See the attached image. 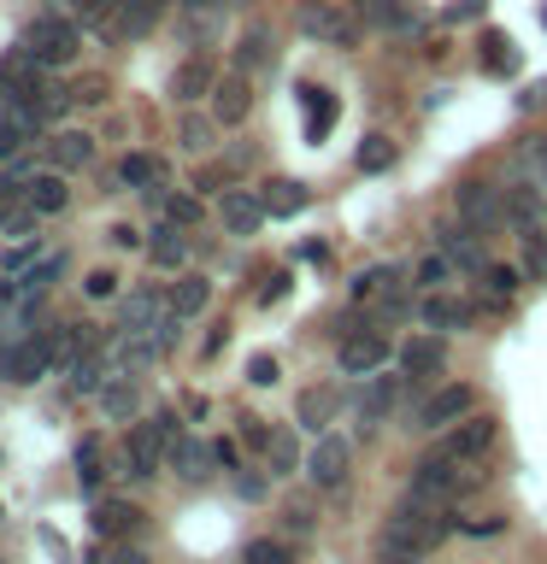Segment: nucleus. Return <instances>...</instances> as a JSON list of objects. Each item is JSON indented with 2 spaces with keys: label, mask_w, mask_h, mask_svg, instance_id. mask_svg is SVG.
<instances>
[{
  "label": "nucleus",
  "mask_w": 547,
  "mask_h": 564,
  "mask_svg": "<svg viewBox=\"0 0 547 564\" xmlns=\"http://www.w3.org/2000/svg\"><path fill=\"white\" fill-rule=\"evenodd\" d=\"M448 529H453L448 506L423 500V494H406V500L388 511V523H383V558H423Z\"/></svg>",
  "instance_id": "f257e3e1"
},
{
  "label": "nucleus",
  "mask_w": 547,
  "mask_h": 564,
  "mask_svg": "<svg viewBox=\"0 0 547 564\" xmlns=\"http://www.w3.org/2000/svg\"><path fill=\"white\" fill-rule=\"evenodd\" d=\"M176 435H183L176 430V412H153L148 423H136L130 441H124V465H130L136 482H153V476L165 470V453H171Z\"/></svg>",
  "instance_id": "f03ea898"
},
{
  "label": "nucleus",
  "mask_w": 547,
  "mask_h": 564,
  "mask_svg": "<svg viewBox=\"0 0 547 564\" xmlns=\"http://www.w3.org/2000/svg\"><path fill=\"white\" fill-rule=\"evenodd\" d=\"M60 365V329H30V335H18V341L0 347V377L7 382H42L47 370Z\"/></svg>",
  "instance_id": "7ed1b4c3"
},
{
  "label": "nucleus",
  "mask_w": 547,
  "mask_h": 564,
  "mask_svg": "<svg viewBox=\"0 0 547 564\" xmlns=\"http://www.w3.org/2000/svg\"><path fill=\"white\" fill-rule=\"evenodd\" d=\"M294 30L312 35V42H324V47H360V35H365L360 12H347L342 0H300Z\"/></svg>",
  "instance_id": "20e7f679"
},
{
  "label": "nucleus",
  "mask_w": 547,
  "mask_h": 564,
  "mask_svg": "<svg viewBox=\"0 0 547 564\" xmlns=\"http://www.w3.org/2000/svg\"><path fill=\"white\" fill-rule=\"evenodd\" d=\"M24 47H30L47 70H60V65H77L83 30L71 24V18H60V12H42V18H35V24L24 30Z\"/></svg>",
  "instance_id": "39448f33"
},
{
  "label": "nucleus",
  "mask_w": 547,
  "mask_h": 564,
  "mask_svg": "<svg viewBox=\"0 0 547 564\" xmlns=\"http://www.w3.org/2000/svg\"><path fill=\"white\" fill-rule=\"evenodd\" d=\"M412 494H423V500H459V494H465V470H459V458L453 453H423L418 465H412Z\"/></svg>",
  "instance_id": "423d86ee"
},
{
  "label": "nucleus",
  "mask_w": 547,
  "mask_h": 564,
  "mask_svg": "<svg viewBox=\"0 0 547 564\" xmlns=\"http://www.w3.org/2000/svg\"><path fill=\"white\" fill-rule=\"evenodd\" d=\"M459 218H465L471 236H494V229L506 224V200L494 183H465L459 188Z\"/></svg>",
  "instance_id": "0eeeda50"
},
{
  "label": "nucleus",
  "mask_w": 547,
  "mask_h": 564,
  "mask_svg": "<svg viewBox=\"0 0 547 564\" xmlns=\"http://www.w3.org/2000/svg\"><path fill=\"white\" fill-rule=\"evenodd\" d=\"M35 135H42V112L24 106V100H12L7 88H0V159H18Z\"/></svg>",
  "instance_id": "6e6552de"
},
{
  "label": "nucleus",
  "mask_w": 547,
  "mask_h": 564,
  "mask_svg": "<svg viewBox=\"0 0 547 564\" xmlns=\"http://www.w3.org/2000/svg\"><path fill=\"white\" fill-rule=\"evenodd\" d=\"M471 412H476V388L448 382V388H436V394L423 400L418 423H423V430H453V423H459V417H471Z\"/></svg>",
  "instance_id": "1a4fd4ad"
},
{
  "label": "nucleus",
  "mask_w": 547,
  "mask_h": 564,
  "mask_svg": "<svg viewBox=\"0 0 547 564\" xmlns=\"http://www.w3.org/2000/svg\"><path fill=\"white\" fill-rule=\"evenodd\" d=\"M388 365V335L383 329H353L342 341V377H371Z\"/></svg>",
  "instance_id": "9d476101"
},
{
  "label": "nucleus",
  "mask_w": 547,
  "mask_h": 564,
  "mask_svg": "<svg viewBox=\"0 0 547 564\" xmlns=\"http://www.w3.org/2000/svg\"><path fill=\"white\" fill-rule=\"evenodd\" d=\"M494 447V423L489 417H459L453 423V430H441V453H453L459 458V465H471V458H483Z\"/></svg>",
  "instance_id": "9b49d317"
},
{
  "label": "nucleus",
  "mask_w": 547,
  "mask_h": 564,
  "mask_svg": "<svg viewBox=\"0 0 547 564\" xmlns=\"http://www.w3.org/2000/svg\"><path fill=\"white\" fill-rule=\"evenodd\" d=\"M347 458H353V447L342 435H318V447L307 453V476L318 488H342L347 482Z\"/></svg>",
  "instance_id": "f8f14e48"
},
{
  "label": "nucleus",
  "mask_w": 547,
  "mask_h": 564,
  "mask_svg": "<svg viewBox=\"0 0 547 564\" xmlns=\"http://www.w3.org/2000/svg\"><path fill=\"white\" fill-rule=\"evenodd\" d=\"M159 12H165V0H118L100 35H112V42H136V35H148L159 24Z\"/></svg>",
  "instance_id": "ddd939ff"
},
{
  "label": "nucleus",
  "mask_w": 547,
  "mask_h": 564,
  "mask_svg": "<svg viewBox=\"0 0 547 564\" xmlns=\"http://www.w3.org/2000/svg\"><path fill=\"white\" fill-rule=\"evenodd\" d=\"M18 188H24V206H35L42 218H53V212H65V206H71L65 171H53V165H47V171H30Z\"/></svg>",
  "instance_id": "4468645a"
},
{
  "label": "nucleus",
  "mask_w": 547,
  "mask_h": 564,
  "mask_svg": "<svg viewBox=\"0 0 547 564\" xmlns=\"http://www.w3.org/2000/svg\"><path fill=\"white\" fill-rule=\"evenodd\" d=\"M218 218H224V229L229 236H254V229L271 218L265 212V200L259 194H247V188H224V200H218Z\"/></svg>",
  "instance_id": "2eb2a0df"
},
{
  "label": "nucleus",
  "mask_w": 547,
  "mask_h": 564,
  "mask_svg": "<svg viewBox=\"0 0 547 564\" xmlns=\"http://www.w3.org/2000/svg\"><path fill=\"white\" fill-rule=\"evenodd\" d=\"M212 88H218V70H212V59H201V53H194V59H183V65L171 70V100H176V106L206 100Z\"/></svg>",
  "instance_id": "dca6fc26"
},
{
  "label": "nucleus",
  "mask_w": 547,
  "mask_h": 564,
  "mask_svg": "<svg viewBox=\"0 0 547 564\" xmlns=\"http://www.w3.org/2000/svg\"><path fill=\"white\" fill-rule=\"evenodd\" d=\"M360 12L388 35H418L423 30V12L412 7V0H360Z\"/></svg>",
  "instance_id": "f3484780"
},
{
  "label": "nucleus",
  "mask_w": 547,
  "mask_h": 564,
  "mask_svg": "<svg viewBox=\"0 0 547 564\" xmlns=\"http://www.w3.org/2000/svg\"><path fill=\"white\" fill-rule=\"evenodd\" d=\"M400 370L406 377H441V370H448V341H441V335H412V341L400 347Z\"/></svg>",
  "instance_id": "a211bd4d"
},
{
  "label": "nucleus",
  "mask_w": 547,
  "mask_h": 564,
  "mask_svg": "<svg viewBox=\"0 0 547 564\" xmlns=\"http://www.w3.org/2000/svg\"><path fill=\"white\" fill-rule=\"evenodd\" d=\"M47 165L65 171V176L83 171V165H95V135H88V130H60L47 141Z\"/></svg>",
  "instance_id": "6ab92c4d"
},
{
  "label": "nucleus",
  "mask_w": 547,
  "mask_h": 564,
  "mask_svg": "<svg viewBox=\"0 0 547 564\" xmlns=\"http://www.w3.org/2000/svg\"><path fill=\"white\" fill-rule=\"evenodd\" d=\"M247 106H254V88H247V77L236 70V77H224L218 88H212V123H242L247 118Z\"/></svg>",
  "instance_id": "aec40b11"
},
{
  "label": "nucleus",
  "mask_w": 547,
  "mask_h": 564,
  "mask_svg": "<svg viewBox=\"0 0 547 564\" xmlns=\"http://www.w3.org/2000/svg\"><path fill=\"white\" fill-rule=\"evenodd\" d=\"M148 259L159 264V271H183V259H189V236H183V224H159L153 236H148Z\"/></svg>",
  "instance_id": "412c9836"
},
{
  "label": "nucleus",
  "mask_w": 547,
  "mask_h": 564,
  "mask_svg": "<svg viewBox=\"0 0 547 564\" xmlns=\"http://www.w3.org/2000/svg\"><path fill=\"white\" fill-rule=\"evenodd\" d=\"M418 317H423V329H471V300H453V294H430L418 306Z\"/></svg>",
  "instance_id": "4be33fe9"
},
{
  "label": "nucleus",
  "mask_w": 547,
  "mask_h": 564,
  "mask_svg": "<svg viewBox=\"0 0 547 564\" xmlns=\"http://www.w3.org/2000/svg\"><path fill=\"white\" fill-rule=\"evenodd\" d=\"M342 412V388H307L294 405V417H300V430H312V435H324V423Z\"/></svg>",
  "instance_id": "5701e85b"
},
{
  "label": "nucleus",
  "mask_w": 547,
  "mask_h": 564,
  "mask_svg": "<svg viewBox=\"0 0 547 564\" xmlns=\"http://www.w3.org/2000/svg\"><path fill=\"white\" fill-rule=\"evenodd\" d=\"M212 458H218V453H212L206 441H194V435H176V441H171V453H165V465H176V476H183V482H201Z\"/></svg>",
  "instance_id": "b1692460"
},
{
  "label": "nucleus",
  "mask_w": 547,
  "mask_h": 564,
  "mask_svg": "<svg viewBox=\"0 0 547 564\" xmlns=\"http://www.w3.org/2000/svg\"><path fill=\"white\" fill-rule=\"evenodd\" d=\"M277 59V47H271V30L254 24V30H242V42H236V70L242 77H254V70H265Z\"/></svg>",
  "instance_id": "393cba45"
},
{
  "label": "nucleus",
  "mask_w": 547,
  "mask_h": 564,
  "mask_svg": "<svg viewBox=\"0 0 547 564\" xmlns=\"http://www.w3.org/2000/svg\"><path fill=\"white\" fill-rule=\"evenodd\" d=\"M118 183L153 194L159 183H165V159H153V153H124V159H118Z\"/></svg>",
  "instance_id": "a878e982"
},
{
  "label": "nucleus",
  "mask_w": 547,
  "mask_h": 564,
  "mask_svg": "<svg viewBox=\"0 0 547 564\" xmlns=\"http://www.w3.org/2000/svg\"><path fill=\"white\" fill-rule=\"evenodd\" d=\"M212 306V282L206 276H176L171 282V312L176 317H201Z\"/></svg>",
  "instance_id": "bb28decb"
},
{
  "label": "nucleus",
  "mask_w": 547,
  "mask_h": 564,
  "mask_svg": "<svg viewBox=\"0 0 547 564\" xmlns=\"http://www.w3.org/2000/svg\"><path fill=\"white\" fill-rule=\"evenodd\" d=\"M259 200H265V212H271V218H294V212L307 206V188L289 183V176H277V183H265Z\"/></svg>",
  "instance_id": "cd10ccee"
},
{
  "label": "nucleus",
  "mask_w": 547,
  "mask_h": 564,
  "mask_svg": "<svg viewBox=\"0 0 547 564\" xmlns=\"http://www.w3.org/2000/svg\"><path fill=\"white\" fill-rule=\"evenodd\" d=\"M395 400H400V382H371V394L360 400V423H365V430H377V423L395 412Z\"/></svg>",
  "instance_id": "c85d7f7f"
},
{
  "label": "nucleus",
  "mask_w": 547,
  "mask_h": 564,
  "mask_svg": "<svg viewBox=\"0 0 547 564\" xmlns=\"http://www.w3.org/2000/svg\"><path fill=\"white\" fill-rule=\"evenodd\" d=\"M65 370H71V388H77V394H100L106 388V359L100 352H77Z\"/></svg>",
  "instance_id": "c756f323"
},
{
  "label": "nucleus",
  "mask_w": 547,
  "mask_h": 564,
  "mask_svg": "<svg viewBox=\"0 0 547 564\" xmlns=\"http://www.w3.org/2000/svg\"><path fill=\"white\" fill-rule=\"evenodd\" d=\"M406 282V271L400 264H371V271L353 282V300H371V294H388V289H400Z\"/></svg>",
  "instance_id": "7c9ffc66"
},
{
  "label": "nucleus",
  "mask_w": 547,
  "mask_h": 564,
  "mask_svg": "<svg viewBox=\"0 0 547 564\" xmlns=\"http://www.w3.org/2000/svg\"><path fill=\"white\" fill-rule=\"evenodd\" d=\"M100 405H106V417H136L141 394H136V382H130V377H118V382H106V388H100Z\"/></svg>",
  "instance_id": "2f4dec72"
},
{
  "label": "nucleus",
  "mask_w": 547,
  "mask_h": 564,
  "mask_svg": "<svg viewBox=\"0 0 547 564\" xmlns=\"http://www.w3.org/2000/svg\"><path fill=\"white\" fill-rule=\"evenodd\" d=\"M136 523H141V511L124 506V500H106V506L95 511V529H100V535H130Z\"/></svg>",
  "instance_id": "473e14b6"
},
{
  "label": "nucleus",
  "mask_w": 547,
  "mask_h": 564,
  "mask_svg": "<svg viewBox=\"0 0 547 564\" xmlns=\"http://www.w3.org/2000/svg\"><path fill=\"white\" fill-rule=\"evenodd\" d=\"M35 259H42V236H12V241H7V253H0V271H12V276H18V271H30Z\"/></svg>",
  "instance_id": "72a5a7b5"
},
{
  "label": "nucleus",
  "mask_w": 547,
  "mask_h": 564,
  "mask_svg": "<svg viewBox=\"0 0 547 564\" xmlns=\"http://www.w3.org/2000/svg\"><path fill=\"white\" fill-rule=\"evenodd\" d=\"M265 458H271V470H277V476H289V470L300 465L294 435H289V430H271V441H265Z\"/></svg>",
  "instance_id": "f704fd0d"
},
{
  "label": "nucleus",
  "mask_w": 547,
  "mask_h": 564,
  "mask_svg": "<svg viewBox=\"0 0 547 564\" xmlns=\"http://www.w3.org/2000/svg\"><path fill=\"white\" fill-rule=\"evenodd\" d=\"M524 276H529V282L547 276V236H541V224L524 229Z\"/></svg>",
  "instance_id": "c9c22d12"
},
{
  "label": "nucleus",
  "mask_w": 547,
  "mask_h": 564,
  "mask_svg": "<svg viewBox=\"0 0 547 564\" xmlns=\"http://www.w3.org/2000/svg\"><path fill=\"white\" fill-rule=\"evenodd\" d=\"M300 100H307V130H312V135H324V130H330V118H335V100L324 95V88H300Z\"/></svg>",
  "instance_id": "e433bc0d"
},
{
  "label": "nucleus",
  "mask_w": 547,
  "mask_h": 564,
  "mask_svg": "<svg viewBox=\"0 0 547 564\" xmlns=\"http://www.w3.org/2000/svg\"><path fill=\"white\" fill-rule=\"evenodd\" d=\"M483 282H489L494 306H506V300L518 294V271H512V264H483Z\"/></svg>",
  "instance_id": "4c0bfd02"
},
{
  "label": "nucleus",
  "mask_w": 547,
  "mask_h": 564,
  "mask_svg": "<svg viewBox=\"0 0 547 564\" xmlns=\"http://www.w3.org/2000/svg\"><path fill=\"white\" fill-rule=\"evenodd\" d=\"M441 241H448V259H453V264H465V271H483V264H489V259H483V247H476L465 229H453V236H441Z\"/></svg>",
  "instance_id": "58836bf2"
},
{
  "label": "nucleus",
  "mask_w": 547,
  "mask_h": 564,
  "mask_svg": "<svg viewBox=\"0 0 547 564\" xmlns=\"http://www.w3.org/2000/svg\"><path fill=\"white\" fill-rule=\"evenodd\" d=\"M448 276H453V259H448V253H430V259L418 264V289H430V294H436Z\"/></svg>",
  "instance_id": "ea45409f"
},
{
  "label": "nucleus",
  "mask_w": 547,
  "mask_h": 564,
  "mask_svg": "<svg viewBox=\"0 0 547 564\" xmlns=\"http://www.w3.org/2000/svg\"><path fill=\"white\" fill-rule=\"evenodd\" d=\"M242 564H294V558H289V546H282V541H247Z\"/></svg>",
  "instance_id": "a19ab883"
},
{
  "label": "nucleus",
  "mask_w": 547,
  "mask_h": 564,
  "mask_svg": "<svg viewBox=\"0 0 547 564\" xmlns=\"http://www.w3.org/2000/svg\"><path fill=\"white\" fill-rule=\"evenodd\" d=\"M483 47H489V53H483L489 70H501V77H506V70H512V42H506L501 30H489V35H483Z\"/></svg>",
  "instance_id": "79ce46f5"
},
{
  "label": "nucleus",
  "mask_w": 547,
  "mask_h": 564,
  "mask_svg": "<svg viewBox=\"0 0 547 564\" xmlns=\"http://www.w3.org/2000/svg\"><path fill=\"white\" fill-rule=\"evenodd\" d=\"M165 218L171 224H201V200H194V194H171V200H165Z\"/></svg>",
  "instance_id": "37998d69"
},
{
  "label": "nucleus",
  "mask_w": 547,
  "mask_h": 564,
  "mask_svg": "<svg viewBox=\"0 0 547 564\" xmlns=\"http://www.w3.org/2000/svg\"><path fill=\"white\" fill-rule=\"evenodd\" d=\"M506 212H512V218H518L524 229H529V224H541V194H529V188H524V194H512V206H506Z\"/></svg>",
  "instance_id": "c03bdc74"
},
{
  "label": "nucleus",
  "mask_w": 547,
  "mask_h": 564,
  "mask_svg": "<svg viewBox=\"0 0 547 564\" xmlns=\"http://www.w3.org/2000/svg\"><path fill=\"white\" fill-rule=\"evenodd\" d=\"M183 148L189 153H206L212 148V123L206 118H183Z\"/></svg>",
  "instance_id": "a18cd8bd"
},
{
  "label": "nucleus",
  "mask_w": 547,
  "mask_h": 564,
  "mask_svg": "<svg viewBox=\"0 0 547 564\" xmlns=\"http://www.w3.org/2000/svg\"><path fill=\"white\" fill-rule=\"evenodd\" d=\"M388 159H395V153H388V141H383V135H365V148H360V165H365V171H383Z\"/></svg>",
  "instance_id": "49530a36"
},
{
  "label": "nucleus",
  "mask_w": 547,
  "mask_h": 564,
  "mask_svg": "<svg viewBox=\"0 0 547 564\" xmlns=\"http://www.w3.org/2000/svg\"><path fill=\"white\" fill-rule=\"evenodd\" d=\"M247 382H254V388H271V382H277V359H271V352L247 359Z\"/></svg>",
  "instance_id": "de8ad7c7"
},
{
  "label": "nucleus",
  "mask_w": 547,
  "mask_h": 564,
  "mask_svg": "<svg viewBox=\"0 0 547 564\" xmlns=\"http://www.w3.org/2000/svg\"><path fill=\"white\" fill-rule=\"evenodd\" d=\"M83 289H88V300H106V294H118V276L112 271H88Z\"/></svg>",
  "instance_id": "09e8293b"
},
{
  "label": "nucleus",
  "mask_w": 547,
  "mask_h": 564,
  "mask_svg": "<svg viewBox=\"0 0 547 564\" xmlns=\"http://www.w3.org/2000/svg\"><path fill=\"white\" fill-rule=\"evenodd\" d=\"M459 529H465V535H501V529H506V518H465Z\"/></svg>",
  "instance_id": "8fccbe9b"
},
{
  "label": "nucleus",
  "mask_w": 547,
  "mask_h": 564,
  "mask_svg": "<svg viewBox=\"0 0 547 564\" xmlns=\"http://www.w3.org/2000/svg\"><path fill=\"white\" fill-rule=\"evenodd\" d=\"M71 95H77V100H88V106H95V100H106V77H83L77 88H71Z\"/></svg>",
  "instance_id": "3c124183"
},
{
  "label": "nucleus",
  "mask_w": 547,
  "mask_h": 564,
  "mask_svg": "<svg viewBox=\"0 0 547 564\" xmlns=\"http://www.w3.org/2000/svg\"><path fill=\"white\" fill-rule=\"evenodd\" d=\"M236 488L247 494V500H259V494H265V476H236Z\"/></svg>",
  "instance_id": "603ef678"
},
{
  "label": "nucleus",
  "mask_w": 547,
  "mask_h": 564,
  "mask_svg": "<svg viewBox=\"0 0 547 564\" xmlns=\"http://www.w3.org/2000/svg\"><path fill=\"white\" fill-rule=\"evenodd\" d=\"M282 289H289V276H271V282H265V294H259V300L271 306V300H282Z\"/></svg>",
  "instance_id": "864d4df0"
},
{
  "label": "nucleus",
  "mask_w": 547,
  "mask_h": 564,
  "mask_svg": "<svg viewBox=\"0 0 547 564\" xmlns=\"http://www.w3.org/2000/svg\"><path fill=\"white\" fill-rule=\"evenodd\" d=\"M106 564H148V558H141V553H130V546H124V553H112Z\"/></svg>",
  "instance_id": "5fc2aeb1"
},
{
  "label": "nucleus",
  "mask_w": 547,
  "mask_h": 564,
  "mask_svg": "<svg viewBox=\"0 0 547 564\" xmlns=\"http://www.w3.org/2000/svg\"><path fill=\"white\" fill-rule=\"evenodd\" d=\"M12 212H18V206H12V188H0V224H7Z\"/></svg>",
  "instance_id": "6e6d98bb"
},
{
  "label": "nucleus",
  "mask_w": 547,
  "mask_h": 564,
  "mask_svg": "<svg viewBox=\"0 0 547 564\" xmlns=\"http://www.w3.org/2000/svg\"><path fill=\"white\" fill-rule=\"evenodd\" d=\"M541 183H547V141H541Z\"/></svg>",
  "instance_id": "4d7b16f0"
}]
</instances>
